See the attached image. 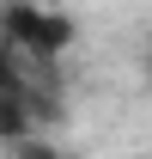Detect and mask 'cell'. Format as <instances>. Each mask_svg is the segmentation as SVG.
Returning <instances> with one entry per match:
<instances>
[{"label":"cell","instance_id":"cell-2","mask_svg":"<svg viewBox=\"0 0 152 159\" xmlns=\"http://www.w3.org/2000/svg\"><path fill=\"white\" fill-rule=\"evenodd\" d=\"M19 80V55H12V37H6V6H0V86Z\"/></svg>","mask_w":152,"mask_h":159},{"label":"cell","instance_id":"cell-1","mask_svg":"<svg viewBox=\"0 0 152 159\" xmlns=\"http://www.w3.org/2000/svg\"><path fill=\"white\" fill-rule=\"evenodd\" d=\"M6 37L19 43L24 55H37V61H49L55 49H67V37H73V25L67 19H49V12H37V6H12L6 12Z\"/></svg>","mask_w":152,"mask_h":159},{"label":"cell","instance_id":"cell-3","mask_svg":"<svg viewBox=\"0 0 152 159\" xmlns=\"http://www.w3.org/2000/svg\"><path fill=\"white\" fill-rule=\"evenodd\" d=\"M146 67H152V49H146Z\"/></svg>","mask_w":152,"mask_h":159}]
</instances>
